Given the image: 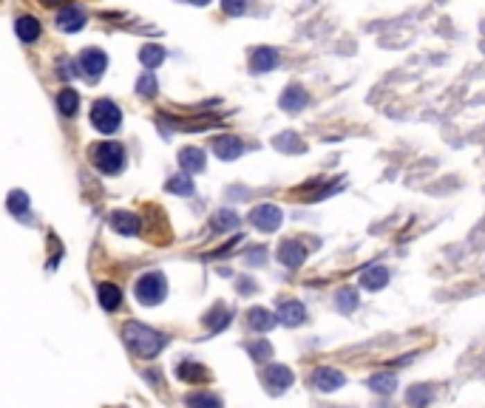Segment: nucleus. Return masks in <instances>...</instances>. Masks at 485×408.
<instances>
[{
    "label": "nucleus",
    "mask_w": 485,
    "mask_h": 408,
    "mask_svg": "<svg viewBox=\"0 0 485 408\" xmlns=\"http://www.w3.org/2000/svg\"><path fill=\"white\" fill-rule=\"evenodd\" d=\"M123 337H125L128 346H131L139 357H145V360L157 357V355L168 346V337H165L162 332L150 329V326H142V323H134V321L123 326Z\"/></svg>",
    "instance_id": "nucleus-1"
},
{
    "label": "nucleus",
    "mask_w": 485,
    "mask_h": 408,
    "mask_svg": "<svg viewBox=\"0 0 485 408\" xmlns=\"http://www.w3.org/2000/svg\"><path fill=\"white\" fill-rule=\"evenodd\" d=\"M91 162H94V168L105 176H116L119 170L125 168V150L119 142H97L94 148H91Z\"/></svg>",
    "instance_id": "nucleus-2"
},
{
    "label": "nucleus",
    "mask_w": 485,
    "mask_h": 408,
    "mask_svg": "<svg viewBox=\"0 0 485 408\" xmlns=\"http://www.w3.org/2000/svg\"><path fill=\"white\" fill-rule=\"evenodd\" d=\"M134 295L142 306H157L165 301L168 295V281L162 272H145L139 281H136V287H134Z\"/></svg>",
    "instance_id": "nucleus-3"
},
{
    "label": "nucleus",
    "mask_w": 485,
    "mask_h": 408,
    "mask_svg": "<svg viewBox=\"0 0 485 408\" xmlns=\"http://www.w3.org/2000/svg\"><path fill=\"white\" fill-rule=\"evenodd\" d=\"M119 122H123V111H119L116 103L97 100L94 105H91V125H94L100 134H114L119 128Z\"/></svg>",
    "instance_id": "nucleus-4"
},
{
    "label": "nucleus",
    "mask_w": 485,
    "mask_h": 408,
    "mask_svg": "<svg viewBox=\"0 0 485 408\" xmlns=\"http://www.w3.org/2000/svg\"><path fill=\"white\" fill-rule=\"evenodd\" d=\"M250 222L261 233H276L281 227V222H284V215H281V207H276V204H258L250 213Z\"/></svg>",
    "instance_id": "nucleus-5"
},
{
    "label": "nucleus",
    "mask_w": 485,
    "mask_h": 408,
    "mask_svg": "<svg viewBox=\"0 0 485 408\" xmlns=\"http://www.w3.org/2000/svg\"><path fill=\"white\" fill-rule=\"evenodd\" d=\"M261 380H264L267 391L281 394V391H287V389L292 386V371H290L287 366H281V363H270V366L264 369V374H261Z\"/></svg>",
    "instance_id": "nucleus-6"
},
{
    "label": "nucleus",
    "mask_w": 485,
    "mask_h": 408,
    "mask_svg": "<svg viewBox=\"0 0 485 408\" xmlns=\"http://www.w3.org/2000/svg\"><path fill=\"white\" fill-rule=\"evenodd\" d=\"M105 69H108L105 51H100V48H85V51L80 54V74H82V77L97 80V77H103Z\"/></svg>",
    "instance_id": "nucleus-7"
},
{
    "label": "nucleus",
    "mask_w": 485,
    "mask_h": 408,
    "mask_svg": "<svg viewBox=\"0 0 485 408\" xmlns=\"http://www.w3.org/2000/svg\"><path fill=\"white\" fill-rule=\"evenodd\" d=\"M344 383H346V378L332 366H321V369L312 371V386L318 391H338Z\"/></svg>",
    "instance_id": "nucleus-8"
},
{
    "label": "nucleus",
    "mask_w": 485,
    "mask_h": 408,
    "mask_svg": "<svg viewBox=\"0 0 485 408\" xmlns=\"http://www.w3.org/2000/svg\"><path fill=\"white\" fill-rule=\"evenodd\" d=\"M213 153L219 156L222 162H233V159H238V156L245 153V142H241L238 136H219L213 142Z\"/></svg>",
    "instance_id": "nucleus-9"
},
{
    "label": "nucleus",
    "mask_w": 485,
    "mask_h": 408,
    "mask_svg": "<svg viewBox=\"0 0 485 408\" xmlns=\"http://www.w3.org/2000/svg\"><path fill=\"white\" fill-rule=\"evenodd\" d=\"M85 9L82 6H66V9H60L57 15V28H63V31H80L85 26Z\"/></svg>",
    "instance_id": "nucleus-10"
},
{
    "label": "nucleus",
    "mask_w": 485,
    "mask_h": 408,
    "mask_svg": "<svg viewBox=\"0 0 485 408\" xmlns=\"http://www.w3.org/2000/svg\"><path fill=\"white\" fill-rule=\"evenodd\" d=\"M304 258H307V249H304V244H301V241H284L281 247H279V261L284 264V267H301V264H304Z\"/></svg>",
    "instance_id": "nucleus-11"
},
{
    "label": "nucleus",
    "mask_w": 485,
    "mask_h": 408,
    "mask_svg": "<svg viewBox=\"0 0 485 408\" xmlns=\"http://www.w3.org/2000/svg\"><path fill=\"white\" fill-rule=\"evenodd\" d=\"M179 165H182V170H185L188 176H193V173H202L204 170V150L202 148H182L179 150Z\"/></svg>",
    "instance_id": "nucleus-12"
},
{
    "label": "nucleus",
    "mask_w": 485,
    "mask_h": 408,
    "mask_svg": "<svg viewBox=\"0 0 485 408\" xmlns=\"http://www.w3.org/2000/svg\"><path fill=\"white\" fill-rule=\"evenodd\" d=\"M250 66H253V71H256V74L272 71V69L279 66V51H276V48H270V46L256 48V51H253V57H250Z\"/></svg>",
    "instance_id": "nucleus-13"
},
{
    "label": "nucleus",
    "mask_w": 485,
    "mask_h": 408,
    "mask_svg": "<svg viewBox=\"0 0 485 408\" xmlns=\"http://www.w3.org/2000/svg\"><path fill=\"white\" fill-rule=\"evenodd\" d=\"M279 321L284 326H298V323H304L307 321V309L304 303H298V301H284L279 306Z\"/></svg>",
    "instance_id": "nucleus-14"
},
{
    "label": "nucleus",
    "mask_w": 485,
    "mask_h": 408,
    "mask_svg": "<svg viewBox=\"0 0 485 408\" xmlns=\"http://www.w3.org/2000/svg\"><path fill=\"white\" fill-rule=\"evenodd\" d=\"M15 31H17V37H20L23 43H35V40L40 37L43 26H40V20H37V17H32V15H23V17H17V20H15Z\"/></svg>",
    "instance_id": "nucleus-15"
},
{
    "label": "nucleus",
    "mask_w": 485,
    "mask_h": 408,
    "mask_svg": "<svg viewBox=\"0 0 485 408\" xmlns=\"http://www.w3.org/2000/svg\"><path fill=\"white\" fill-rule=\"evenodd\" d=\"M111 227L116 230V233H123V236H136L139 233V218L134 215V213H125V210H116V213H111Z\"/></svg>",
    "instance_id": "nucleus-16"
},
{
    "label": "nucleus",
    "mask_w": 485,
    "mask_h": 408,
    "mask_svg": "<svg viewBox=\"0 0 485 408\" xmlns=\"http://www.w3.org/2000/svg\"><path fill=\"white\" fill-rule=\"evenodd\" d=\"M97 298H100V306L105 312H116L119 303H123V292H119V287L116 284H108V281L97 287Z\"/></svg>",
    "instance_id": "nucleus-17"
},
{
    "label": "nucleus",
    "mask_w": 485,
    "mask_h": 408,
    "mask_svg": "<svg viewBox=\"0 0 485 408\" xmlns=\"http://www.w3.org/2000/svg\"><path fill=\"white\" fill-rule=\"evenodd\" d=\"M360 284L367 290H383L389 284V269L386 267H367L360 272Z\"/></svg>",
    "instance_id": "nucleus-18"
},
{
    "label": "nucleus",
    "mask_w": 485,
    "mask_h": 408,
    "mask_svg": "<svg viewBox=\"0 0 485 408\" xmlns=\"http://www.w3.org/2000/svg\"><path fill=\"white\" fill-rule=\"evenodd\" d=\"M57 108H60V114H63V116H74L80 111V94L74 88H63L57 94Z\"/></svg>",
    "instance_id": "nucleus-19"
},
{
    "label": "nucleus",
    "mask_w": 485,
    "mask_h": 408,
    "mask_svg": "<svg viewBox=\"0 0 485 408\" xmlns=\"http://www.w3.org/2000/svg\"><path fill=\"white\" fill-rule=\"evenodd\" d=\"M304 105H307V94H304V88L290 85V88L281 94V108H284V111H301Z\"/></svg>",
    "instance_id": "nucleus-20"
},
{
    "label": "nucleus",
    "mask_w": 485,
    "mask_h": 408,
    "mask_svg": "<svg viewBox=\"0 0 485 408\" xmlns=\"http://www.w3.org/2000/svg\"><path fill=\"white\" fill-rule=\"evenodd\" d=\"M247 321H250V326H253V329H258V332H267V329H272V326L279 323V318L272 315V312L261 309V306L250 309V315H247Z\"/></svg>",
    "instance_id": "nucleus-21"
},
{
    "label": "nucleus",
    "mask_w": 485,
    "mask_h": 408,
    "mask_svg": "<svg viewBox=\"0 0 485 408\" xmlns=\"http://www.w3.org/2000/svg\"><path fill=\"white\" fill-rule=\"evenodd\" d=\"M165 190L168 193H176V196H193V181L188 173H176L165 181Z\"/></svg>",
    "instance_id": "nucleus-22"
},
{
    "label": "nucleus",
    "mask_w": 485,
    "mask_h": 408,
    "mask_svg": "<svg viewBox=\"0 0 485 408\" xmlns=\"http://www.w3.org/2000/svg\"><path fill=\"white\" fill-rule=\"evenodd\" d=\"M165 60V48L162 46H142L139 48V62L150 71V69H159Z\"/></svg>",
    "instance_id": "nucleus-23"
},
{
    "label": "nucleus",
    "mask_w": 485,
    "mask_h": 408,
    "mask_svg": "<svg viewBox=\"0 0 485 408\" xmlns=\"http://www.w3.org/2000/svg\"><path fill=\"white\" fill-rule=\"evenodd\" d=\"M176 378H179V380H185V383H196V380L204 378V369H202V363L185 360V363H179V366H176Z\"/></svg>",
    "instance_id": "nucleus-24"
},
{
    "label": "nucleus",
    "mask_w": 485,
    "mask_h": 408,
    "mask_svg": "<svg viewBox=\"0 0 485 408\" xmlns=\"http://www.w3.org/2000/svg\"><path fill=\"white\" fill-rule=\"evenodd\" d=\"M210 224H213V230H219V233H227V230H236L238 227V215L233 210H219Z\"/></svg>",
    "instance_id": "nucleus-25"
},
{
    "label": "nucleus",
    "mask_w": 485,
    "mask_h": 408,
    "mask_svg": "<svg viewBox=\"0 0 485 408\" xmlns=\"http://www.w3.org/2000/svg\"><path fill=\"white\" fill-rule=\"evenodd\" d=\"M6 207L12 215H26L28 213V193L26 190H12L6 199Z\"/></svg>",
    "instance_id": "nucleus-26"
},
{
    "label": "nucleus",
    "mask_w": 485,
    "mask_h": 408,
    "mask_svg": "<svg viewBox=\"0 0 485 408\" xmlns=\"http://www.w3.org/2000/svg\"><path fill=\"white\" fill-rule=\"evenodd\" d=\"M398 386V378L395 374H375V378L369 380V389L378 391V394H391Z\"/></svg>",
    "instance_id": "nucleus-27"
},
{
    "label": "nucleus",
    "mask_w": 485,
    "mask_h": 408,
    "mask_svg": "<svg viewBox=\"0 0 485 408\" xmlns=\"http://www.w3.org/2000/svg\"><path fill=\"white\" fill-rule=\"evenodd\" d=\"M188 405L191 408H222V400L213 397V394H207V391H202V394H191L188 397Z\"/></svg>",
    "instance_id": "nucleus-28"
},
{
    "label": "nucleus",
    "mask_w": 485,
    "mask_h": 408,
    "mask_svg": "<svg viewBox=\"0 0 485 408\" xmlns=\"http://www.w3.org/2000/svg\"><path fill=\"white\" fill-rule=\"evenodd\" d=\"M204 323H207V326H213V332H219V329H224V326L230 323V312H227L224 306H216V309L204 318Z\"/></svg>",
    "instance_id": "nucleus-29"
},
{
    "label": "nucleus",
    "mask_w": 485,
    "mask_h": 408,
    "mask_svg": "<svg viewBox=\"0 0 485 408\" xmlns=\"http://www.w3.org/2000/svg\"><path fill=\"white\" fill-rule=\"evenodd\" d=\"M276 148L284 150V153H301V150H304V142H301L295 134H281L276 139Z\"/></svg>",
    "instance_id": "nucleus-30"
},
{
    "label": "nucleus",
    "mask_w": 485,
    "mask_h": 408,
    "mask_svg": "<svg viewBox=\"0 0 485 408\" xmlns=\"http://www.w3.org/2000/svg\"><path fill=\"white\" fill-rule=\"evenodd\" d=\"M136 91H139V97H154V94L159 91V82H157V77L154 74H142L139 80H136Z\"/></svg>",
    "instance_id": "nucleus-31"
},
{
    "label": "nucleus",
    "mask_w": 485,
    "mask_h": 408,
    "mask_svg": "<svg viewBox=\"0 0 485 408\" xmlns=\"http://www.w3.org/2000/svg\"><path fill=\"white\" fill-rule=\"evenodd\" d=\"M335 306H338L341 312H352V309L358 306V292H355V290H341V292L335 295Z\"/></svg>",
    "instance_id": "nucleus-32"
},
{
    "label": "nucleus",
    "mask_w": 485,
    "mask_h": 408,
    "mask_svg": "<svg viewBox=\"0 0 485 408\" xmlns=\"http://www.w3.org/2000/svg\"><path fill=\"white\" fill-rule=\"evenodd\" d=\"M247 352L253 355V360H256V363H267V360H270V355H272V346H270L267 340H258V343H250Z\"/></svg>",
    "instance_id": "nucleus-33"
},
{
    "label": "nucleus",
    "mask_w": 485,
    "mask_h": 408,
    "mask_svg": "<svg viewBox=\"0 0 485 408\" xmlns=\"http://www.w3.org/2000/svg\"><path fill=\"white\" fill-rule=\"evenodd\" d=\"M429 400H432V389H429V386H414V389L409 391V402L417 405V408H423Z\"/></svg>",
    "instance_id": "nucleus-34"
},
{
    "label": "nucleus",
    "mask_w": 485,
    "mask_h": 408,
    "mask_svg": "<svg viewBox=\"0 0 485 408\" xmlns=\"http://www.w3.org/2000/svg\"><path fill=\"white\" fill-rule=\"evenodd\" d=\"M57 66H60V69H57V74H60V77H63V80H74V77H80V71H77L80 66H74V62H71V60H60V62H57Z\"/></svg>",
    "instance_id": "nucleus-35"
},
{
    "label": "nucleus",
    "mask_w": 485,
    "mask_h": 408,
    "mask_svg": "<svg viewBox=\"0 0 485 408\" xmlns=\"http://www.w3.org/2000/svg\"><path fill=\"white\" fill-rule=\"evenodd\" d=\"M222 9H224L227 15H245L247 0H222Z\"/></svg>",
    "instance_id": "nucleus-36"
},
{
    "label": "nucleus",
    "mask_w": 485,
    "mask_h": 408,
    "mask_svg": "<svg viewBox=\"0 0 485 408\" xmlns=\"http://www.w3.org/2000/svg\"><path fill=\"white\" fill-rule=\"evenodd\" d=\"M40 3H46V6H60V3H66V0H40Z\"/></svg>",
    "instance_id": "nucleus-37"
},
{
    "label": "nucleus",
    "mask_w": 485,
    "mask_h": 408,
    "mask_svg": "<svg viewBox=\"0 0 485 408\" xmlns=\"http://www.w3.org/2000/svg\"><path fill=\"white\" fill-rule=\"evenodd\" d=\"M188 3H193V6H207L210 0H188Z\"/></svg>",
    "instance_id": "nucleus-38"
}]
</instances>
